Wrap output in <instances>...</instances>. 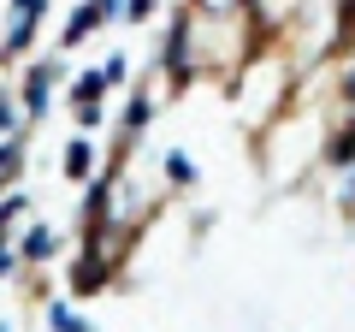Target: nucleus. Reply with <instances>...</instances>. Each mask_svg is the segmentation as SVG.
Returning a JSON list of instances; mask_svg holds the SVG:
<instances>
[{
    "label": "nucleus",
    "instance_id": "nucleus-1",
    "mask_svg": "<svg viewBox=\"0 0 355 332\" xmlns=\"http://www.w3.org/2000/svg\"><path fill=\"white\" fill-rule=\"evenodd\" d=\"M53 90H60V65L36 60V65H30V77H24V119H42V113H48Z\"/></svg>",
    "mask_w": 355,
    "mask_h": 332
},
{
    "label": "nucleus",
    "instance_id": "nucleus-2",
    "mask_svg": "<svg viewBox=\"0 0 355 332\" xmlns=\"http://www.w3.org/2000/svg\"><path fill=\"white\" fill-rule=\"evenodd\" d=\"M53 249H60V231H53L48 219H36V226L24 231V243H18V261H48Z\"/></svg>",
    "mask_w": 355,
    "mask_h": 332
},
{
    "label": "nucleus",
    "instance_id": "nucleus-3",
    "mask_svg": "<svg viewBox=\"0 0 355 332\" xmlns=\"http://www.w3.org/2000/svg\"><path fill=\"white\" fill-rule=\"evenodd\" d=\"M89 172H95V142H89V131H77V137L65 142V179L83 184Z\"/></svg>",
    "mask_w": 355,
    "mask_h": 332
},
{
    "label": "nucleus",
    "instance_id": "nucleus-4",
    "mask_svg": "<svg viewBox=\"0 0 355 332\" xmlns=\"http://www.w3.org/2000/svg\"><path fill=\"white\" fill-rule=\"evenodd\" d=\"M196 179H202V172H196V160H190L184 149H172V154H166V184H172V190H190Z\"/></svg>",
    "mask_w": 355,
    "mask_h": 332
},
{
    "label": "nucleus",
    "instance_id": "nucleus-5",
    "mask_svg": "<svg viewBox=\"0 0 355 332\" xmlns=\"http://www.w3.org/2000/svg\"><path fill=\"white\" fill-rule=\"evenodd\" d=\"M154 6H160V0H125V18L142 24V18H154Z\"/></svg>",
    "mask_w": 355,
    "mask_h": 332
}]
</instances>
